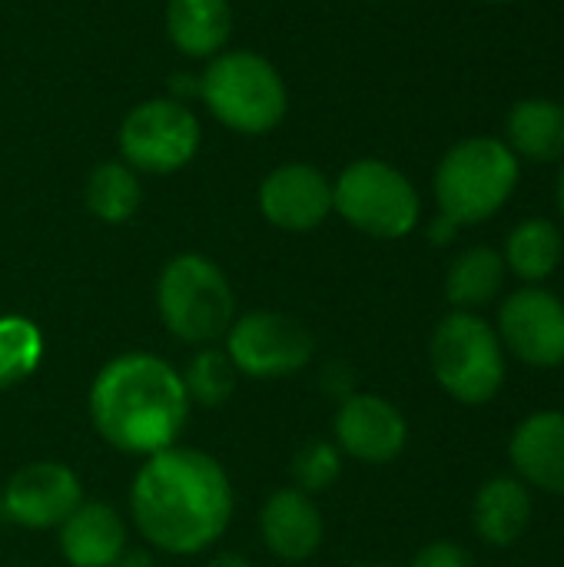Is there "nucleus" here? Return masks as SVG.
Returning <instances> with one entry per match:
<instances>
[{
	"mask_svg": "<svg viewBox=\"0 0 564 567\" xmlns=\"http://www.w3.org/2000/svg\"><path fill=\"white\" fill-rule=\"evenodd\" d=\"M233 485L226 468L199 449H163L150 455L130 488V515L140 538L173 558L213 548L233 522Z\"/></svg>",
	"mask_w": 564,
	"mask_h": 567,
	"instance_id": "obj_1",
	"label": "nucleus"
},
{
	"mask_svg": "<svg viewBox=\"0 0 564 567\" xmlns=\"http://www.w3.org/2000/svg\"><path fill=\"white\" fill-rule=\"evenodd\" d=\"M90 422L110 449L150 458L180 442L189 395L180 372L160 355L123 352L90 385Z\"/></svg>",
	"mask_w": 564,
	"mask_h": 567,
	"instance_id": "obj_2",
	"label": "nucleus"
},
{
	"mask_svg": "<svg viewBox=\"0 0 564 567\" xmlns=\"http://www.w3.org/2000/svg\"><path fill=\"white\" fill-rule=\"evenodd\" d=\"M522 179L519 156L495 136H469L445 150L435 166L432 193L442 216L455 226H479L499 216Z\"/></svg>",
	"mask_w": 564,
	"mask_h": 567,
	"instance_id": "obj_3",
	"label": "nucleus"
},
{
	"mask_svg": "<svg viewBox=\"0 0 564 567\" xmlns=\"http://www.w3.org/2000/svg\"><path fill=\"white\" fill-rule=\"evenodd\" d=\"M429 365L439 389L469 409H482L499 399L509 375V355L489 319L479 312H459L439 319L429 339Z\"/></svg>",
	"mask_w": 564,
	"mask_h": 567,
	"instance_id": "obj_4",
	"label": "nucleus"
},
{
	"mask_svg": "<svg viewBox=\"0 0 564 567\" xmlns=\"http://www.w3.org/2000/svg\"><path fill=\"white\" fill-rule=\"evenodd\" d=\"M156 309L173 339L186 346H213L236 319V296L226 272L209 256L180 252L160 272Z\"/></svg>",
	"mask_w": 564,
	"mask_h": 567,
	"instance_id": "obj_5",
	"label": "nucleus"
},
{
	"mask_svg": "<svg viewBox=\"0 0 564 567\" xmlns=\"http://www.w3.org/2000/svg\"><path fill=\"white\" fill-rule=\"evenodd\" d=\"M199 93L206 110L229 130L263 136L276 130L289 110L279 70L253 50H223L209 60Z\"/></svg>",
	"mask_w": 564,
	"mask_h": 567,
	"instance_id": "obj_6",
	"label": "nucleus"
},
{
	"mask_svg": "<svg viewBox=\"0 0 564 567\" xmlns=\"http://www.w3.org/2000/svg\"><path fill=\"white\" fill-rule=\"evenodd\" d=\"M332 213L372 239H406L422 223V196L402 169L366 156L332 183Z\"/></svg>",
	"mask_w": 564,
	"mask_h": 567,
	"instance_id": "obj_7",
	"label": "nucleus"
},
{
	"mask_svg": "<svg viewBox=\"0 0 564 567\" xmlns=\"http://www.w3.org/2000/svg\"><path fill=\"white\" fill-rule=\"evenodd\" d=\"M199 150V120L180 100H143L120 126L123 163L136 173L166 176L193 163Z\"/></svg>",
	"mask_w": 564,
	"mask_h": 567,
	"instance_id": "obj_8",
	"label": "nucleus"
},
{
	"mask_svg": "<svg viewBox=\"0 0 564 567\" xmlns=\"http://www.w3.org/2000/svg\"><path fill=\"white\" fill-rule=\"evenodd\" d=\"M226 339V355L239 375L249 379H286L309 365L316 342L302 322L283 312H246L233 319Z\"/></svg>",
	"mask_w": 564,
	"mask_h": 567,
	"instance_id": "obj_9",
	"label": "nucleus"
},
{
	"mask_svg": "<svg viewBox=\"0 0 564 567\" xmlns=\"http://www.w3.org/2000/svg\"><path fill=\"white\" fill-rule=\"evenodd\" d=\"M495 332L505 355L529 369L564 365V299L545 286H522L499 306Z\"/></svg>",
	"mask_w": 564,
	"mask_h": 567,
	"instance_id": "obj_10",
	"label": "nucleus"
},
{
	"mask_svg": "<svg viewBox=\"0 0 564 567\" xmlns=\"http://www.w3.org/2000/svg\"><path fill=\"white\" fill-rule=\"evenodd\" d=\"M332 435L342 458L359 465H389L409 445V422L396 402L372 392H352L336 409Z\"/></svg>",
	"mask_w": 564,
	"mask_h": 567,
	"instance_id": "obj_11",
	"label": "nucleus"
},
{
	"mask_svg": "<svg viewBox=\"0 0 564 567\" xmlns=\"http://www.w3.org/2000/svg\"><path fill=\"white\" fill-rule=\"evenodd\" d=\"M83 502V485L73 468L63 462H30L17 468L0 495V508L7 522L30 528V532H50L60 528L76 505Z\"/></svg>",
	"mask_w": 564,
	"mask_h": 567,
	"instance_id": "obj_12",
	"label": "nucleus"
},
{
	"mask_svg": "<svg viewBox=\"0 0 564 567\" xmlns=\"http://www.w3.org/2000/svg\"><path fill=\"white\" fill-rule=\"evenodd\" d=\"M259 213L286 233H309L332 213V179L309 163H286L259 183Z\"/></svg>",
	"mask_w": 564,
	"mask_h": 567,
	"instance_id": "obj_13",
	"label": "nucleus"
},
{
	"mask_svg": "<svg viewBox=\"0 0 564 567\" xmlns=\"http://www.w3.org/2000/svg\"><path fill=\"white\" fill-rule=\"evenodd\" d=\"M509 465L529 488L564 498V412L525 415L509 439Z\"/></svg>",
	"mask_w": 564,
	"mask_h": 567,
	"instance_id": "obj_14",
	"label": "nucleus"
},
{
	"mask_svg": "<svg viewBox=\"0 0 564 567\" xmlns=\"http://www.w3.org/2000/svg\"><path fill=\"white\" fill-rule=\"evenodd\" d=\"M259 535L279 561H309L326 538L322 512L316 498L299 492L296 485L276 488L259 508Z\"/></svg>",
	"mask_w": 564,
	"mask_h": 567,
	"instance_id": "obj_15",
	"label": "nucleus"
},
{
	"mask_svg": "<svg viewBox=\"0 0 564 567\" xmlns=\"http://www.w3.org/2000/svg\"><path fill=\"white\" fill-rule=\"evenodd\" d=\"M535 518L532 488L515 475L485 478L472 498V528L489 548H515Z\"/></svg>",
	"mask_w": 564,
	"mask_h": 567,
	"instance_id": "obj_16",
	"label": "nucleus"
},
{
	"mask_svg": "<svg viewBox=\"0 0 564 567\" xmlns=\"http://www.w3.org/2000/svg\"><path fill=\"white\" fill-rule=\"evenodd\" d=\"M126 551V525L103 502H80L60 525V555L70 567H113Z\"/></svg>",
	"mask_w": 564,
	"mask_h": 567,
	"instance_id": "obj_17",
	"label": "nucleus"
},
{
	"mask_svg": "<svg viewBox=\"0 0 564 567\" xmlns=\"http://www.w3.org/2000/svg\"><path fill=\"white\" fill-rule=\"evenodd\" d=\"M505 146L519 156V163H562L564 103L552 96H525L512 103L505 116Z\"/></svg>",
	"mask_w": 564,
	"mask_h": 567,
	"instance_id": "obj_18",
	"label": "nucleus"
},
{
	"mask_svg": "<svg viewBox=\"0 0 564 567\" xmlns=\"http://www.w3.org/2000/svg\"><path fill=\"white\" fill-rule=\"evenodd\" d=\"M166 33L183 56L213 60L229 43L233 7L229 0H170Z\"/></svg>",
	"mask_w": 564,
	"mask_h": 567,
	"instance_id": "obj_19",
	"label": "nucleus"
},
{
	"mask_svg": "<svg viewBox=\"0 0 564 567\" xmlns=\"http://www.w3.org/2000/svg\"><path fill=\"white\" fill-rule=\"evenodd\" d=\"M502 259L509 276L522 279V286H545L564 259V236L558 223L545 216H529L505 236Z\"/></svg>",
	"mask_w": 564,
	"mask_h": 567,
	"instance_id": "obj_20",
	"label": "nucleus"
},
{
	"mask_svg": "<svg viewBox=\"0 0 564 567\" xmlns=\"http://www.w3.org/2000/svg\"><path fill=\"white\" fill-rule=\"evenodd\" d=\"M505 279H509V269L499 249L469 246L452 259L445 272V299L459 312H479L502 296Z\"/></svg>",
	"mask_w": 564,
	"mask_h": 567,
	"instance_id": "obj_21",
	"label": "nucleus"
},
{
	"mask_svg": "<svg viewBox=\"0 0 564 567\" xmlns=\"http://www.w3.org/2000/svg\"><path fill=\"white\" fill-rule=\"evenodd\" d=\"M83 199H86V209H90L100 223L120 226V223L133 219L136 209H140V199H143L136 169H130V166L120 163V159L100 163V166L90 173V179H86Z\"/></svg>",
	"mask_w": 564,
	"mask_h": 567,
	"instance_id": "obj_22",
	"label": "nucleus"
},
{
	"mask_svg": "<svg viewBox=\"0 0 564 567\" xmlns=\"http://www.w3.org/2000/svg\"><path fill=\"white\" fill-rule=\"evenodd\" d=\"M183 389L189 395V402L203 405V409H219L229 402V395L236 392V365L229 362L226 349L216 346H199L196 355H189V362L180 372Z\"/></svg>",
	"mask_w": 564,
	"mask_h": 567,
	"instance_id": "obj_23",
	"label": "nucleus"
},
{
	"mask_svg": "<svg viewBox=\"0 0 564 567\" xmlns=\"http://www.w3.org/2000/svg\"><path fill=\"white\" fill-rule=\"evenodd\" d=\"M43 332L27 316H0V389H13L37 372Z\"/></svg>",
	"mask_w": 564,
	"mask_h": 567,
	"instance_id": "obj_24",
	"label": "nucleus"
},
{
	"mask_svg": "<svg viewBox=\"0 0 564 567\" xmlns=\"http://www.w3.org/2000/svg\"><path fill=\"white\" fill-rule=\"evenodd\" d=\"M289 472H293V485L316 498L342 478V452L336 449V442L312 439L296 449Z\"/></svg>",
	"mask_w": 564,
	"mask_h": 567,
	"instance_id": "obj_25",
	"label": "nucleus"
},
{
	"mask_svg": "<svg viewBox=\"0 0 564 567\" xmlns=\"http://www.w3.org/2000/svg\"><path fill=\"white\" fill-rule=\"evenodd\" d=\"M409 567H475V558L459 542L442 538V542H429L425 548H419Z\"/></svg>",
	"mask_w": 564,
	"mask_h": 567,
	"instance_id": "obj_26",
	"label": "nucleus"
},
{
	"mask_svg": "<svg viewBox=\"0 0 564 567\" xmlns=\"http://www.w3.org/2000/svg\"><path fill=\"white\" fill-rule=\"evenodd\" d=\"M459 229H462V226H455L449 216L439 213V216L429 223V243H432V246H449V243H455Z\"/></svg>",
	"mask_w": 564,
	"mask_h": 567,
	"instance_id": "obj_27",
	"label": "nucleus"
},
{
	"mask_svg": "<svg viewBox=\"0 0 564 567\" xmlns=\"http://www.w3.org/2000/svg\"><path fill=\"white\" fill-rule=\"evenodd\" d=\"M113 567H160L156 565V558L150 555V551H123L120 555V561Z\"/></svg>",
	"mask_w": 564,
	"mask_h": 567,
	"instance_id": "obj_28",
	"label": "nucleus"
},
{
	"mask_svg": "<svg viewBox=\"0 0 564 567\" xmlns=\"http://www.w3.org/2000/svg\"><path fill=\"white\" fill-rule=\"evenodd\" d=\"M206 567H253L243 555H233V551H223V555H216L213 561Z\"/></svg>",
	"mask_w": 564,
	"mask_h": 567,
	"instance_id": "obj_29",
	"label": "nucleus"
},
{
	"mask_svg": "<svg viewBox=\"0 0 564 567\" xmlns=\"http://www.w3.org/2000/svg\"><path fill=\"white\" fill-rule=\"evenodd\" d=\"M555 199H558V213H562V219H564V163H562V173H558V183H555Z\"/></svg>",
	"mask_w": 564,
	"mask_h": 567,
	"instance_id": "obj_30",
	"label": "nucleus"
},
{
	"mask_svg": "<svg viewBox=\"0 0 564 567\" xmlns=\"http://www.w3.org/2000/svg\"><path fill=\"white\" fill-rule=\"evenodd\" d=\"M352 567H392V565H352Z\"/></svg>",
	"mask_w": 564,
	"mask_h": 567,
	"instance_id": "obj_31",
	"label": "nucleus"
},
{
	"mask_svg": "<svg viewBox=\"0 0 564 567\" xmlns=\"http://www.w3.org/2000/svg\"><path fill=\"white\" fill-rule=\"evenodd\" d=\"M485 3H512V0H485Z\"/></svg>",
	"mask_w": 564,
	"mask_h": 567,
	"instance_id": "obj_32",
	"label": "nucleus"
}]
</instances>
